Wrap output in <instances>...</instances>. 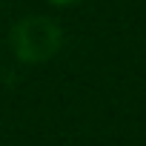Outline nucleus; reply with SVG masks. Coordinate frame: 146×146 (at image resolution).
Returning <instances> with one entry per match:
<instances>
[{
  "label": "nucleus",
  "mask_w": 146,
  "mask_h": 146,
  "mask_svg": "<svg viewBox=\"0 0 146 146\" xmlns=\"http://www.w3.org/2000/svg\"><path fill=\"white\" fill-rule=\"evenodd\" d=\"M43 3H49V6H57V9H69V6H78L80 0H43Z\"/></svg>",
  "instance_id": "obj_1"
}]
</instances>
